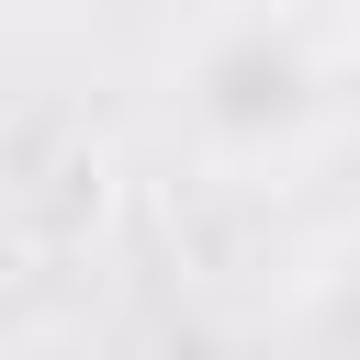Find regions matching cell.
I'll use <instances>...</instances> for the list:
<instances>
[{
    "label": "cell",
    "mask_w": 360,
    "mask_h": 360,
    "mask_svg": "<svg viewBox=\"0 0 360 360\" xmlns=\"http://www.w3.org/2000/svg\"><path fill=\"white\" fill-rule=\"evenodd\" d=\"M338 22H349V45H360V0H338Z\"/></svg>",
    "instance_id": "cell-4"
},
{
    "label": "cell",
    "mask_w": 360,
    "mask_h": 360,
    "mask_svg": "<svg viewBox=\"0 0 360 360\" xmlns=\"http://www.w3.org/2000/svg\"><path fill=\"white\" fill-rule=\"evenodd\" d=\"M0 360H90V349H68V338H22V349H0Z\"/></svg>",
    "instance_id": "cell-3"
},
{
    "label": "cell",
    "mask_w": 360,
    "mask_h": 360,
    "mask_svg": "<svg viewBox=\"0 0 360 360\" xmlns=\"http://www.w3.org/2000/svg\"><path fill=\"white\" fill-rule=\"evenodd\" d=\"M349 112V22L315 0H225L169 56V124L214 180L304 169Z\"/></svg>",
    "instance_id": "cell-1"
},
{
    "label": "cell",
    "mask_w": 360,
    "mask_h": 360,
    "mask_svg": "<svg viewBox=\"0 0 360 360\" xmlns=\"http://www.w3.org/2000/svg\"><path fill=\"white\" fill-rule=\"evenodd\" d=\"M304 338H315V360H360V236L315 259V281H304Z\"/></svg>",
    "instance_id": "cell-2"
}]
</instances>
